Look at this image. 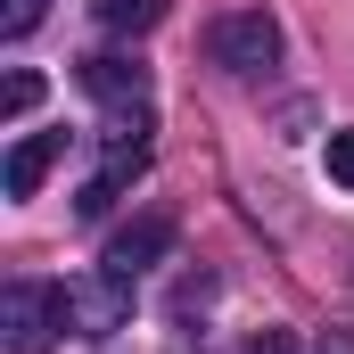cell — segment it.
<instances>
[{
    "instance_id": "obj_9",
    "label": "cell",
    "mask_w": 354,
    "mask_h": 354,
    "mask_svg": "<svg viewBox=\"0 0 354 354\" xmlns=\"http://www.w3.org/2000/svg\"><path fill=\"white\" fill-rule=\"evenodd\" d=\"M41 8H50V0H0V41H25V33L41 25Z\"/></svg>"
},
{
    "instance_id": "obj_2",
    "label": "cell",
    "mask_w": 354,
    "mask_h": 354,
    "mask_svg": "<svg viewBox=\"0 0 354 354\" xmlns=\"http://www.w3.org/2000/svg\"><path fill=\"white\" fill-rule=\"evenodd\" d=\"M58 330H66V288H50V280H8L0 288V338H8V354H50Z\"/></svg>"
},
{
    "instance_id": "obj_11",
    "label": "cell",
    "mask_w": 354,
    "mask_h": 354,
    "mask_svg": "<svg viewBox=\"0 0 354 354\" xmlns=\"http://www.w3.org/2000/svg\"><path fill=\"white\" fill-rule=\"evenodd\" d=\"M330 181H346V189H354V124H346V132H330Z\"/></svg>"
},
{
    "instance_id": "obj_10",
    "label": "cell",
    "mask_w": 354,
    "mask_h": 354,
    "mask_svg": "<svg viewBox=\"0 0 354 354\" xmlns=\"http://www.w3.org/2000/svg\"><path fill=\"white\" fill-rule=\"evenodd\" d=\"M33 99H41V75H8V91H0L8 115H33Z\"/></svg>"
},
{
    "instance_id": "obj_12",
    "label": "cell",
    "mask_w": 354,
    "mask_h": 354,
    "mask_svg": "<svg viewBox=\"0 0 354 354\" xmlns=\"http://www.w3.org/2000/svg\"><path fill=\"white\" fill-rule=\"evenodd\" d=\"M239 354H305V346H297L288 330H256V338H248V346H239Z\"/></svg>"
},
{
    "instance_id": "obj_7",
    "label": "cell",
    "mask_w": 354,
    "mask_h": 354,
    "mask_svg": "<svg viewBox=\"0 0 354 354\" xmlns=\"http://www.w3.org/2000/svg\"><path fill=\"white\" fill-rule=\"evenodd\" d=\"M83 91L107 107V115H115V107H149V75H140L132 58H107V50L83 58Z\"/></svg>"
},
{
    "instance_id": "obj_6",
    "label": "cell",
    "mask_w": 354,
    "mask_h": 354,
    "mask_svg": "<svg viewBox=\"0 0 354 354\" xmlns=\"http://www.w3.org/2000/svg\"><path fill=\"white\" fill-rule=\"evenodd\" d=\"M58 157H66V132H25V140L8 149V165H0V189H8V198H33Z\"/></svg>"
},
{
    "instance_id": "obj_1",
    "label": "cell",
    "mask_w": 354,
    "mask_h": 354,
    "mask_svg": "<svg viewBox=\"0 0 354 354\" xmlns=\"http://www.w3.org/2000/svg\"><path fill=\"white\" fill-rule=\"evenodd\" d=\"M140 174H149V107H115L107 132H99V165L75 189V214H107Z\"/></svg>"
},
{
    "instance_id": "obj_8",
    "label": "cell",
    "mask_w": 354,
    "mask_h": 354,
    "mask_svg": "<svg viewBox=\"0 0 354 354\" xmlns=\"http://www.w3.org/2000/svg\"><path fill=\"white\" fill-rule=\"evenodd\" d=\"M165 8L174 0H91V17L107 33H149V25H165Z\"/></svg>"
},
{
    "instance_id": "obj_4",
    "label": "cell",
    "mask_w": 354,
    "mask_h": 354,
    "mask_svg": "<svg viewBox=\"0 0 354 354\" xmlns=\"http://www.w3.org/2000/svg\"><path fill=\"white\" fill-rule=\"evenodd\" d=\"M206 58H214V66H231V75H264L272 58H280V25H272L264 8L214 17V25H206Z\"/></svg>"
},
{
    "instance_id": "obj_5",
    "label": "cell",
    "mask_w": 354,
    "mask_h": 354,
    "mask_svg": "<svg viewBox=\"0 0 354 354\" xmlns=\"http://www.w3.org/2000/svg\"><path fill=\"white\" fill-rule=\"evenodd\" d=\"M165 256H174V214H165V206H149V214H132L124 231H107V256H99V264L124 272V280H140V272L165 264Z\"/></svg>"
},
{
    "instance_id": "obj_3",
    "label": "cell",
    "mask_w": 354,
    "mask_h": 354,
    "mask_svg": "<svg viewBox=\"0 0 354 354\" xmlns=\"http://www.w3.org/2000/svg\"><path fill=\"white\" fill-rule=\"evenodd\" d=\"M66 330L75 338H115V330H132V280L124 272H83V280H66Z\"/></svg>"
},
{
    "instance_id": "obj_13",
    "label": "cell",
    "mask_w": 354,
    "mask_h": 354,
    "mask_svg": "<svg viewBox=\"0 0 354 354\" xmlns=\"http://www.w3.org/2000/svg\"><path fill=\"white\" fill-rule=\"evenodd\" d=\"M313 354H354V338H322V346H313Z\"/></svg>"
}]
</instances>
